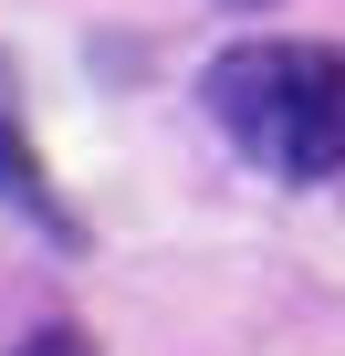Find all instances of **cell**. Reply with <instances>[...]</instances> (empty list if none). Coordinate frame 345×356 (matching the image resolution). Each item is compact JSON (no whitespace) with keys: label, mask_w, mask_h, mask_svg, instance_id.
Returning a JSON list of instances; mask_svg holds the SVG:
<instances>
[{"label":"cell","mask_w":345,"mask_h":356,"mask_svg":"<svg viewBox=\"0 0 345 356\" xmlns=\"http://www.w3.org/2000/svg\"><path fill=\"white\" fill-rule=\"evenodd\" d=\"M210 115L283 178L345 168V53L335 42H241L210 63Z\"/></svg>","instance_id":"6da1fadb"},{"label":"cell","mask_w":345,"mask_h":356,"mask_svg":"<svg viewBox=\"0 0 345 356\" xmlns=\"http://www.w3.org/2000/svg\"><path fill=\"white\" fill-rule=\"evenodd\" d=\"M0 200H11V210H42V168H32L22 126H0Z\"/></svg>","instance_id":"7a4b0ae2"},{"label":"cell","mask_w":345,"mask_h":356,"mask_svg":"<svg viewBox=\"0 0 345 356\" xmlns=\"http://www.w3.org/2000/svg\"><path fill=\"white\" fill-rule=\"evenodd\" d=\"M11 356H94V346H84L74 325H53V335H32V346H11Z\"/></svg>","instance_id":"3957f363"},{"label":"cell","mask_w":345,"mask_h":356,"mask_svg":"<svg viewBox=\"0 0 345 356\" xmlns=\"http://www.w3.org/2000/svg\"><path fill=\"white\" fill-rule=\"evenodd\" d=\"M0 126H11V63H0Z\"/></svg>","instance_id":"277c9868"}]
</instances>
